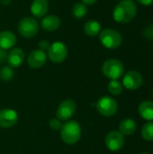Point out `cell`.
Returning <instances> with one entry per match:
<instances>
[{
  "mask_svg": "<svg viewBox=\"0 0 153 154\" xmlns=\"http://www.w3.org/2000/svg\"><path fill=\"white\" fill-rule=\"evenodd\" d=\"M139 3L144 6H149L153 4V0H138Z\"/></svg>",
  "mask_w": 153,
  "mask_h": 154,
  "instance_id": "obj_28",
  "label": "cell"
},
{
  "mask_svg": "<svg viewBox=\"0 0 153 154\" xmlns=\"http://www.w3.org/2000/svg\"><path fill=\"white\" fill-rule=\"evenodd\" d=\"M137 14V6L132 0H121L113 11V17L120 23H130Z\"/></svg>",
  "mask_w": 153,
  "mask_h": 154,
  "instance_id": "obj_1",
  "label": "cell"
},
{
  "mask_svg": "<svg viewBox=\"0 0 153 154\" xmlns=\"http://www.w3.org/2000/svg\"><path fill=\"white\" fill-rule=\"evenodd\" d=\"M47 60V54L45 51L41 50H33L30 52L27 58L28 65L32 69H39L41 68Z\"/></svg>",
  "mask_w": 153,
  "mask_h": 154,
  "instance_id": "obj_12",
  "label": "cell"
},
{
  "mask_svg": "<svg viewBox=\"0 0 153 154\" xmlns=\"http://www.w3.org/2000/svg\"><path fill=\"white\" fill-rule=\"evenodd\" d=\"M18 31L23 37L32 38L37 34L39 31V23L34 18H23L18 23Z\"/></svg>",
  "mask_w": 153,
  "mask_h": 154,
  "instance_id": "obj_6",
  "label": "cell"
},
{
  "mask_svg": "<svg viewBox=\"0 0 153 154\" xmlns=\"http://www.w3.org/2000/svg\"><path fill=\"white\" fill-rule=\"evenodd\" d=\"M82 3H84L85 5H94L95 3L97 2V0H81Z\"/></svg>",
  "mask_w": 153,
  "mask_h": 154,
  "instance_id": "obj_29",
  "label": "cell"
},
{
  "mask_svg": "<svg viewBox=\"0 0 153 154\" xmlns=\"http://www.w3.org/2000/svg\"><path fill=\"white\" fill-rule=\"evenodd\" d=\"M71 13H72V15L77 19L83 18L87 13V6L84 3H80V2L77 3L73 5Z\"/></svg>",
  "mask_w": 153,
  "mask_h": 154,
  "instance_id": "obj_20",
  "label": "cell"
},
{
  "mask_svg": "<svg viewBox=\"0 0 153 154\" xmlns=\"http://www.w3.org/2000/svg\"><path fill=\"white\" fill-rule=\"evenodd\" d=\"M14 77V71L10 67H3L0 69V79L3 81H9Z\"/></svg>",
  "mask_w": 153,
  "mask_h": 154,
  "instance_id": "obj_23",
  "label": "cell"
},
{
  "mask_svg": "<svg viewBox=\"0 0 153 154\" xmlns=\"http://www.w3.org/2000/svg\"><path fill=\"white\" fill-rule=\"evenodd\" d=\"M136 123L131 118H124L119 125V132L123 135H132L136 132Z\"/></svg>",
  "mask_w": 153,
  "mask_h": 154,
  "instance_id": "obj_17",
  "label": "cell"
},
{
  "mask_svg": "<svg viewBox=\"0 0 153 154\" xmlns=\"http://www.w3.org/2000/svg\"><path fill=\"white\" fill-rule=\"evenodd\" d=\"M141 154H149V153H147V152H142V153H141Z\"/></svg>",
  "mask_w": 153,
  "mask_h": 154,
  "instance_id": "obj_30",
  "label": "cell"
},
{
  "mask_svg": "<svg viewBox=\"0 0 153 154\" xmlns=\"http://www.w3.org/2000/svg\"><path fill=\"white\" fill-rule=\"evenodd\" d=\"M48 10H49L48 0H32L31 5V12L35 17L41 18L45 16L48 13Z\"/></svg>",
  "mask_w": 153,
  "mask_h": 154,
  "instance_id": "obj_15",
  "label": "cell"
},
{
  "mask_svg": "<svg viewBox=\"0 0 153 154\" xmlns=\"http://www.w3.org/2000/svg\"><path fill=\"white\" fill-rule=\"evenodd\" d=\"M18 122V114L14 109L5 108L0 110V127L11 128Z\"/></svg>",
  "mask_w": 153,
  "mask_h": 154,
  "instance_id": "obj_11",
  "label": "cell"
},
{
  "mask_svg": "<svg viewBox=\"0 0 153 154\" xmlns=\"http://www.w3.org/2000/svg\"><path fill=\"white\" fill-rule=\"evenodd\" d=\"M96 110L104 116H113L118 109V104L115 98L109 96H104L96 102Z\"/></svg>",
  "mask_w": 153,
  "mask_h": 154,
  "instance_id": "obj_5",
  "label": "cell"
},
{
  "mask_svg": "<svg viewBox=\"0 0 153 154\" xmlns=\"http://www.w3.org/2000/svg\"><path fill=\"white\" fill-rule=\"evenodd\" d=\"M24 60V52L20 48H14L10 51L7 55L6 61L10 68H18L20 67Z\"/></svg>",
  "mask_w": 153,
  "mask_h": 154,
  "instance_id": "obj_13",
  "label": "cell"
},
{
  "mask_svg": "<svg viewBox=\"0 0 153 154\" xmlns=\"http://www.w3.org/2000/svg\"><path fill=\"white\" fill-rule=\"evenodd\" d=\"M142 136L145 141H153V121L146 123L142 128Z\"/></svg>",
  "mask_w": 153,
  "mask_h": 154,
  "instance_id": "obj_22",
  "label": "cell"
},
{
  "mask_svg": "<svg viewBox=\"0 0 153 154\" xmlns=\"http://www.w3.org/2000/svg\"><path fill=\"white\" fill-rule=\"evenodd\" d=\"M50 46V44L47 40H41L39 42V48H40L39 50H41V51H48Z\"/></svg>",
  "mask_w": 153,
  "mask_h": 154,
  "instance_id": "obj_26",
  "label": "cell"
},
{
  "mask_svg": "<svg viewBox=\"0 0 153 154\" xmlns=\"http://www.w3.org/2000/svg\"><path fill=\"white\" fill-rule=\"evenodd\" d=\"M60 137L62 141L69 145L77 143L81 137L80 125L76 121L66 122L60 128Z\"/></svg>",
  "mask_w": 153,
  "mask_h": 154,
  "instance_id": "obj_2",
  "label": "cell"
},
{
  "mask_svg": "<svg viewBox=\"0 0 153 154\" xmlns=\"http://www.w3.org/2000/svg\"><path fill=\"white\" fill-rule=\"evenodd\" d=\"M99 40L102 45L109 50L118 48L123 42L121 33L114 29H104L99 33Z\"/></svg>",
  "mask_w": 153,
  "mask_h": 154,
  "instance_id": "obj_4",
  "label": "cell"
},
{
  "mask_svg": "<svg viewBox=\"0 0 153 154\" xmlns=\"http://www.w3.org/2000/svg\"><path fill=\"white\" fill-rule=\"evenodd\" d=\"M101 25L96 20H90L87 22L84 25V32L89 37H95L100 33Z\"/></svg>",
  "mask_w": 153,
  "mask_h": 154,
  "instance_id": "obj_19",
  "label": "cell"
},
{
  "mask_svg": "<svg viewBox=\"0 0 153 154\" xmlns=\"http://www.w3.org/2000/svg\"><path fill=\"white\" fill-rule=\"evenodd\" d=\"M49 125L51 129L53 130H60L62 126V124H61V121L60 119H58L57 117L56 118H51L50 121H49Z\"/></svg>",
  "mask_w": 153,
  "mask_h": 154,
  "instance_id": "obj_24",
  "label": "cell"
},
{
  "mask_svg": "<svg viewBox=\"0 0 153 154\" xmlns=\"http://www.w3.org/2000/svg\"><path fill=\"white\" fill-rule=\"evenodd\" d=\"M68 56V47L62 42H55L48 50V57L54 63L63 62Z\"/></svg>",
  "mask_w": 153,
  "mask_h": 154,
  "instance_id": "obj_7",
  "label": "cell"
},
{
  "mask_svg": "<svg viewBox=\"0 0 153 154\" xmlns=\"http://www.w3.org/2000/svg\"><path fill=\"white\" fill-rule=\"evenodd\" d=\"M16 43V36L10 31H3L0 32V49L8 50Z\"/></svg>",
  "mask_w": 153,
  "mask_h": 154,
  "instance_id": "obj_16",
  "label": "cell"
},
{
  "mask_svg": "<svg viewBox=\"0 0 153 154\" xmlns=\"http://www.w3.org/2000/svg\"><path fill=\"white\" fill-rule=\"evenodd\" d=\"M60 23H61L60 18L55 14L46 15L41 22V28L47 32H54L58 30L60 26Z\"/></svg>",
  "mask_w": 153,
  "mask_h": 154,
  "instance_id": "obj_14",
  "label": "cell"
},
{
  "mask_svg": "<svg viewBox=\"0 0 153 154\" xmlns=\"http://www.w3.org/2000/svg\"><path fill=\"white\" fill-rule=\"evenodd\" d=\"M76 110H77V105L75 101L71 99H66L62 101L58 106L56 112V117L60 121H68L75 115Z\"/></svg>",
  "mask_w": 153,
  "mask_h": 154,
  "instance_id": "obj_8",
  "label": "cell"
},
{
  "mask_svg": "<svg viewBox=\"0 0 153 154\" xmlns=\"http://www.w3.org/2000/svg\"><path fill=\"white\" fill-rule=\"evenodd\" d=\"M143 83V79L141 73L135 70L128 71L123 78V86L128 90H137Z\"/></svg>",
  "mask_w": 153,
  "mask_h": 154,
  "instance_id": "obj_9",
  "label": "cell"
},
{
  "mask_svg": "<svg viewBox=\"0 0 153 154\" xmlns=\"http://www.w3.org/2000/svg\"><path fill=\"white\" fill-rule=\"evenodd\" d=\"M143 35L150 40H153V24L148 25L145 27L143 31Z\"/></svg>",
  "mask_w": 153,
  "mask_h": 154,
  "instance_id": "obj_25",
  "label": "cell"
},
{
  "mask_svg": "<svg viewBox=\"0 0 153 154\" xmlns=\"http://www.w3.org/2000/svg\"><path fill=\"white\" fill-rule=\"evenodd\" d=\"M123 88V84L118 80H111L107 85L108 91L112 96H119L120 94H122Z\"/></svg>",
  "mask_w": 153,
  "mask_h": 154,
  "instance_id": "obj_21",
  "label": "cell"
},
{
  "mask_svg": "<svg viewBox=\"0 0 153 154\" xmlns=\"http://www.w3.org/2000/svg\"><path fill=\"white\" fill-rule=\"evenodd\" d=\"M139 115L147 121H153V102L143 101L140 104L138 107Z\"/></svg>",
  "mask_w": 153,
  "mask_h": 154,
  "instance_id": "obj_18",
  "label": "cell"
},
{
  "mask_svg": "<svg viewBox=\"0 0 153 154\" xmlns=\"http://www.w3.org/2000/svg\"><path fill=\"white\" fill-rule=\"evenodd\" d=\"M102 71L103 74L111 80H117L123 77L124 73V66L119 60L109 59L104 62Z\"/></svg>",
  "mask_w": 153,
  "mask_h": 154,
  "instance_id": "obj_3",
  "label": "cell"
},
{
  "mask_svg": "<svg viewBox=\"0 0 153 154\" xmlns=\"http://www.w3.org/2000/svg\"><path fill=\"white\" fill-rule=\"evenodd\" d=\"M152 97H153V92H152Z\"/></svg>",
  "mask_w": 153,
  "mask_h": 154,
  "instance_id": "obj_31",
  "label": "cell"
},
{
  "mask_svg": "<svg viewBox=\"0 0 153 154\" xmlns=\"http://www.w3.org/2000/svg\"><path fill=\"white\" fill-rule=\"evenodd\" d=\"M7 52L5 51V50L0 49V63L5 62L7 60Z\"/></svg>",
  "mask_w": 153,
  "mask_h": 154,
  "instance_id": "obj_27",
  "label": "cell"
},
{
  "mask_svg": "<svg viewBox=\"0 0 153 154\" xmlns=\"http://www.w3.org/2000/svg\"><path fill=\"white\" fill-rule=\"evenodd\" d=\"M106 145L108 150L118 152L124 145V137L119 131H112L106 137Z\"/></svg>",
  "mask_w": 153,
  "mask_h": 154,
  "instance_id": "obj_10",
  "label": "cell"
}]
</instances>
